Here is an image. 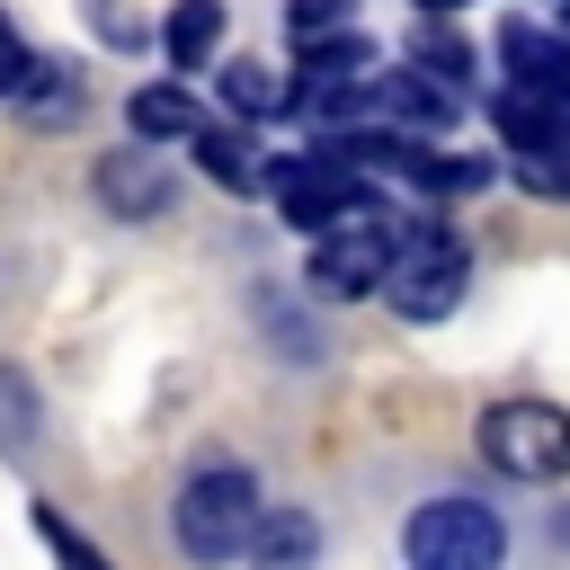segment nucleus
<instances>
[{
	"label": "nucleus",
	"mask_w": 570,
	"mask_h": 570,
	"mask_svg": "<svg viewBox=\"0 0 570 570\" xmlns=\"http://www.w3.org/2000/svg\"><path fill=\"white\" fill-rule=\"evenodd\" d=\"M258 481L240 472V463H205V472H187V490H178V552L187 561H232V552H249V534H258Z\"/></svg>",
	"instance_id": "1"
},
{
	"label": "nucleus",
	"mask_w": 570,
	"mask_h": 570,
	"mask_svg": "<svg viewBox=\"0 0 570 570\" xmlns=\"http://www.w3.org/2000/svg\"><path fill=\"white\" fill-rule=\"evenodd\" d=\"M463 276H472V258H463V240H454V223H410L401 232V258H392V276H383V294H392V312L401 321H445L454 303H463Z\"/></svg>",
	"instance_id": "2"
},
{
	"label": "nucleus",
	"mask_w": 570,
	"mask_h": 570,
	"mask_svg": "<svg viewBox=\"0 0 570 570\" xmlns=\"http://www.w3.org/2000/svg\"><path fill=\"white\" fill-rule=\"evenodd\" d=\"M410 570H499L508 561V525L481 508V499H428L401 534Z\"/></svg>",
	"instance_id": "3"
},
{
	"label": "nucleus",
	"mask_w": 570,
	"mask_h": 570,
	"mask_svg": "<svg viewBox=\"0 0 570 570\" xmlns=\"http://www.w3.org/2000/svg\"><path fill=\"white\" fill-rule=\"evenodd\" d=\"M392 258H401V223H392L383 205H365V214H347V223H330V232L312 240V285H321L330 303H347V294H383Z\"/></svg>",
	"instance_id": "4"
},
{
	"label": "nucleus",
	"mask_w": 570,
	"mask_h": 570,
	"mask_svg": "<svg viewBox=\"0 0 570 570\" xmlns=\"http://www.w3.org/2000/svg\"><path fill=\"white\" fill-rule=\"evenodd\" d=\"M267 196H276V214H285V223H303V232H330V223H347V214L383 205V196L356 178V160H338V151L276 160V169H267Z\"/></svg>",
	"instance_id": "5"
},
{
	"label": "nucleus",
	"mask_w": 570,
	"mask_h": 570,
	"mask_svg": "<svg viewBox=\"0 0 570 570\" xmlns=\"http://www.w3.org/2000/svg\"><path fill=\"white\" fill-rule=\"evenodd\" d=\"M481 454L508 481H552V472H570V410H552V401H499V410H481Z\"/></svg>",
	"instance_id": "6"
},
{
	"label": "nucleus",
	"mask_w": 570,
	"mask_h": 570,
	"mask_svg": "<svg viewBox=\"0 0 570 570\" xmlns=\"http://www.w3.org/2000/svg\"><path fill=\"white\" fill-rule=\"evenodd\" d=\"M490 125H499V142L517 151V160H552V151H570V98L561 89H508L499 107H490Z\"/></svg>",
	"instance_id": "7"
},
{
	"label": "nucleus",
	"mask_w": 570,
	"mask_h": 570,
	"mask_svg": "<svg viewBox=\"0 0 570 570\" xmlns=\"http://www.w3.org/2000/svg\"><path fill=\"white\" fill-rule=\"evenodd\" d=\"M365 107H383V116H401V125H454L463 89L436 80V71H374V98H365Z\"/></svg>",
	"instance_id": "8"
},
{
	"label": "nucleus",
	"mask_w": 570,
	"mask_h": 570,
	"mask_svg": "<svg viewBox=\"0 0 570 570\" xmlns=\"http://www.w3.org/2000/svg\"><path fill=\"white\" fill-rule=\"evenodd\" d=\"M499 53H508V71H517L525 89H561V98H570V45H561L552 27L508 18V27H499Z\"/></svg>",
	"instance_id": "9"
},
{
	"label": "nucleus",
	"mask_w": 570,
	"mask_h": 570,
	"mask_svg": "<svg viewBox=\"0 0 570 570\" xmlns=\"http://www.w3.org/2000/svg\"><path fill=\"white\" fill-rule=\"evenodd\" d=\"M98 196H107L116 214H160V205H169V169H160L151 151H116V160L98 169Z\"/></svg>",
	"instance_id": "10"
},
{
	"label": "nucleus",
	"mask_w": 570,
	"mask_h": 570,
	"mask_svg": "<svg viewBox=\"0 0 570 570\" xmlns=\"http://www.w3.org/2000/svg\"><path fill=\"white\" fill-rule=\"evenodd\" d=\"M312 552H321V525L303 508H267L258 534H249V561L258 570H312Z\"/></svg>",
	"instance_id": "11"
},
{
	"label": "nucleus",
	"mask_w": 570,
	"mask_h": 570,
	"mask_svg": "<svg viewBox=\"0 0 570 570\" xmlns=\"http://www.w3.org/2000/svg\"><path fill=\"white\" fill-rule=\"evenodd\" d=\"M160 45H169L178 71H205V53L223 45V0H178L169 27H160Z\"/></svg>",
	"instance_id": "12"
},
{
	"label": "nucleus",
	"mask_w": 570,
	"mask_h": 570,
	"mask_svg": "<svg viewBox=\"0 0 570 570\" xmlns=\"http://www.w3.org/2000/svg\"><path fill=\"white\" fill-rule=\"evenodd\" d=\"M125 125H134L142 142H169V134H196L205 107H196L187 89H134V98H125Z\"/></svg>",
	"instance_id": "13"
},
{
	"label": "nucleus",
	"mask_w": 570,
	"mask_h": 570,
	"mask_svg": "<svg viewBox=\"0 0 570 570\" xmlns=\"http://www.w3.org/2000/svg\"><path fill=\"white\" fill-rule=\"evenodd\" d=\"M223 98L240 116H276V107H294V80H276L267 62H223Z\"/></svg>",
	"instance_id": "14"
},
{
	"label": "nucleus",
	"mask_w": 570,
	"mask_h": 570,
	"mask_svg": "<svg viewBox=\"0 0 570 570\" xmlns=\"http://www.w3.org/2000/svg\"><path fill=\"white\" fill-rule=\"evenodd\" d=\"M187 142H196V160H205V169H214V178H223V187H258V178H267V169H258V160H249V142H240V134H232V125H196V134H187Z\"/></svg>",
	"instance_id": "15"
},
{
	"label": "nucleus",
	"mask_w": 570,
	"mask_h": 570,
	"mask_svg": "<svg viewBox=\"0 0 570 570\" xmlns=\"http://www.w3.org/2000/svg\"><path fill=\"white\" fill-rule=\"evenodd\" d=\"M410 62H419V71H436V80H454V89L472 80V45H463V36H445L436 18H428V27L410 36Z\"/></svg>",
	"instance_id": "16"
},
{
	"label": "nucleus",
	"mask_w": 570,
	"mask_h": 570,
	"mask_svg": "<svg viewBox=\"0 0 570 570\" xmlns=\"http://www.w3.org/2000/svg\"><path fill=\"white\" fill-rule=\"evenodd\" d=\"M27 116H45V125L80 116V80H71V71H36V80H27Z\"/></svg>",
	"instance_id": "17"
},
{
	"label": "nucleus",
	"mask_w": 570,
	"mask_h": 570,
	"mask_svg": "<svg viewBox=\"0 0 570 570\" xmlns=\"http://www.w3.org/2000/svg\"><path fill=\"white\" fill-rule=\"evenodd\" d=\"M285 27H294V45H321V36H338V27H347V0H294V9H285Z\"/></svg>",
	"instance_id": "18"
},
{
	"label": "nucleus",
	"mask_w": 570,
	"mask_h": 570,
	"mask_svg": "<svg viewBox=\"0 0 570 570\" xmlns=\"http://www.w3.org/2000/svg\"><path fill=\"white\" fill-rule=\"evenodd\" d=\"M36 534H45L53 552H62V570H107V561H98V543H80V534H71V517H53V508H36Z\"/></svg>",
	"instance_id": "19"
},
{
	"label": "nucleus",
	"mask_w": 570,
	"mask_h": 570,
	"mask_svg": "<svg viewBox=\"0 0 570 570\" xmlns=\"http://www.w3.org/2000/svg\"><path fill=\"white\" fill-rule=\"evenodd\" d=\"M36 71H45V62H36V53H27V36L0 18V98H27V80H36Z\"/></svg>",
	"instance_id": "20"
},
{
	"label": "nucleus",
	"mask_w": 570,
	"mask_h": 570,
	"mask_svg": "<svg viewBox=\"0 0 570 570\" xmlns=\"http://www.w3.org/2000/svg\"><path fill=\"white\" fill-rule=\"evenodd\" d=\"M517 178H525L534 196H570V151H552V160H517Z\"/></svg>",
	"instance_id": "21"
},
{
	"label": "nucleus",
	"mask_w": 570,
	"mask_h": 570,
	"mask_svg": "<svg viewBox=\"0 0 570 570\" xmlns=\"http://www.w3.org/2000/svg\"><path fill=\"white\" fill-rule=\"evenodd\" d=\"M419 9H428V18H445V9H463V0H419Z\"/></svg>",
	"instance_id": "22"
},
{
	"label": "nucleus",
	"mask_w": 570,
	"mask_h": 570,
	"mask_svg": "<svg viewBox=\"0 0 570 570\" xmlns=\"http://www.w3.org/2000/svg\"><path fill=\"white\" fill-rule=\"evenodd\" d=\"M561 27H570V9H561Z\"/></svg>",
	"instance_id": "23"
}]
</instances>
